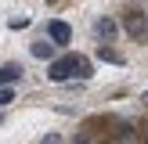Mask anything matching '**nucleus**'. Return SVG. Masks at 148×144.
Returning <instances> with one entry per match:
<instances>
[{"mask_svg": "<svg viewBox=\"0 0 148 144\" xmlns=\"http://www.w3.org/2000/svg\"><path fill=\"white\" fill-rule=\"evenodd\" d=\"M76 58L79 54H65V58H54V61L47 65V76L54 79V83H65V79L76 76Z\"/></svg>", "mask_w": 148, "mask_h": 144, "instance_id": "obj_1", "label": "nucleus"}, {"mask_svg": "<svg viewBox=\"0 0 148 144\" xmlns=\"http://www.w3.org/2000/svg\"><path fill=\"white\" fill-rule=\"evenodd\" d=\"M123 29H127L130 36H137V40H145V36H148V18L141 11H130L127 18H123Z\"/></svg>", "mask_w": 148, "mask_h": 144, "instance_id": "obj_2", "label": "nucleus"}, {"mask_svg": "<svg viewBox=\"0 0 148 144\" xmlns=\"http://www.w3.org/2000/svg\"><path fill=\"white\" fill-rule=\"evenodd\" d=\"M47 33H51V40H54V43H69V40H72V29L65 25V22H51Z\"/></svg>", "mask_w": 148, "mask_h": 144, "instance_id": "obj_3", "label": "nucleus"}, {"mask_svg": "<svg viewBox=\"0 0 148 144\" xmlns=\"http://www.w3.org/2000/svg\"><path fill=\"white\" fill-rule=\"evenodd\" d=\"M18 76H22V69H18V65H4V69H0V86H11Z\"/></svg>", "mask_w": 148, "mask_h": 144, "instance_id": "obj_4", "label": "nucleus"}, {"mask_svg": "<svg viewBox=\"0 0 148 144\" xmlns=\"http://www.w3.org/2000/svg\"><path fill=\"white\" fill-rule=\"evenodd\" d=\"M33 58H54V43H33Z\"/></svg>", "mask_w": 148, "mask_h": 144, "instance_id": "obj_5", "label": "nucleus"}, {"mask_svg": "<svg viewBox=\"0 0 148 144\" xmlns=\"http://www.w3.org/2000/svg\"><path fill=\"white\" fill-rule=\"evenodd\" d=\"M76 76H79V79L90 76V61H87V58H76Z\"/></svg>", "mask_w": 148, "mask_h": 144, "instance_id": "obj_6", "label": "nucleus"}, {"mask_svg": "<svg viewBox=\"0 0 148 144\" xmlns=\"http://www.w3.org/2000/svg\"><path fill=\"white\" fill-rule=\"evenodd\" d=\"M116 144H137L134 130H119V133H116Z\"/></svg>", "mask_w": 148, "mask_h": 144, "instance_id": "obj_7", "label": "nucleus"}, {"mask_svg": "<svg viewBox=\"0 0 148 144\" xmlns=\"http://www.w3.org/2000/svg\"><path fill=\"white\" fill-rule=\"evenodd\" d=\"M11 101H14V90L11 86H0V108H7Z\"/></svg>", "mask_w": 148, "mask_h": 144, "instance_id": "obj_8", "label": "nucleus"}, {"mask_svg": "<svg viewBox=\"0 0 148 144\" xmlns=\"http://www.w3.org/2000/svg\"><path fill=\"white\" fill-rule=\"evenodd\" d=\"M98 33H101V36H112V33H116V22L101 18V22H98Z\"/></svg>", "mask_w": 148, "mask_h": 144, "instance_id": "obj_9", "label": "nucleus"}, {"mask_svg": "<svg viewBox=\"0 0 148 144\" xmlns=\"http://www.w3.org/2000/svg\"><path fill=\"white\" fill-rule=\"evenodd\" d=\"M7 25H11V29H25V25H29V18H25V14H14Z\"/></svg>", "mask_w": 148, "mask_h": 144, "instance_id": "obj_10", "label": "nucleus"}, {"mask_svg": "<svg viewBox=\"0 0 148 144\" xmlns=\"http://www.w3.org/2000/svg\"><path fill=\"white\" fill-rule=\"evenodd\" d=\"M98 54H101V58H108V61H119V54H116V50H108V47H101Z\"/></svg>", "mask_w": 148, "mask_h": 144, "instance_id": "obj_11", "label": "nucleus"}, {"mask_svg": "<svg viewBox=\"0 0 148 144\" xmlns=\"http://www.w3.org/2000/svg\"><path fill=\"white\" fill-rule=\"evenodd\" d=\"M43 144H62V141H58V137H43Z\"/></svg>", "mask_w": 148, "mask_h": 144, "instance_id": "obj_12", "label": "nucleus"}, {"mask_svg": "<svg viewBox=\"0 0 148 144\" xmlns=\"http://www.w3.org/2000/svg\"><path fill=\"white\" fill-rule=\"evenodd\" d=\"M145 144H148V130H145Z\"/></svg>", "mask_w": 148, "mask_h": 144, "instance_id": "obj_13", "label": "nucleus"}]
</instances>
